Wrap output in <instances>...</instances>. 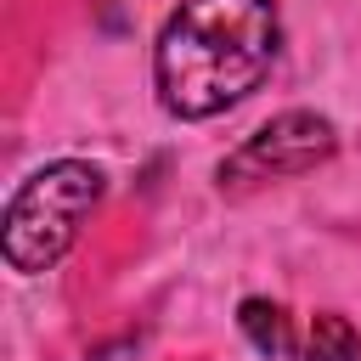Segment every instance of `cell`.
<instances>
[{
	"label": "cell",
	"mask_w": 361,
	"mask_h": 361,
	"mask_svg": "<svg viewBox=\"0 0 361 361\" xmlns=\"http://www.w3.org/2000/svg\"><path fill=\"white\" fill-rule=\"evenodd\" d=\"M276 45V0H180L152 51L158 102L175 118H214L265 85Z\"/></svg>",
	"instance_id": "cell-1"
},
{
	"label": "cell",
	"mask_w": 361,
	"mask_h": 361,
	"mask_svg": "<svg viewBox=\"0 0 361 361\" xmlns=\"http://www.w3.org/2000/svg\"><path fill=\"white\" fill-rule=\"evenodd\" d=\"M102 203V169L96 164H79V158H62V164H45L34 169L11 203H6V231H0V248L11 259V271H45L56 265L85 214Z\"/></svg>",
	"instance_id": "cell-2"
},
{
	"label": "cell",
	"mask_w": 361,
	"mask_h": 361,
	"mask_svg": "<svg viewBox=\"0 0 361 361\" xmlns=\"http://www.w3.org/2000/svg\"><path fill=\"white\" fill-rule=\"evenodd\" d=\"M333 147H338V135H333L327 118H316V113H282V118H271L259 135H248L220 164V186L226 180H288V175H305L322 158H333Z\"/></svg>",
	"instance_id": "cell-3"
},
{
	"label": "cell",
	"mask_w": 361,
	"mask_h": 361,
	"mask_svg": "<svg viewBox=\"0 0 361 361\" xmlns=\"http://www.w3.org/2000/svg\"><path fill=\"white\" fill-rule=\"evenodd\" d=\"M237 327L248 333V344H254L259 355H288V350H293L288 310L271 305V299H243V305H237Z\"/></svg>",
	"instance_id": "cell-4"
},
{
	"label": "cell",
	"mask_w": 361,
	"mask_h": 361,
	"mask_svg": "<svg viewBox=\"0 0 361 361\" xmlns=\"http://www.w3.org/2000/svg\"><path fill=\"white\" fill-rule=\"evenodd\" d=\"M305 355L310 361H361V338H355V327L338 310H322L310 322V350Z\"/></svg>",
	"instance_id": "cell-5"
}]
</instances>
